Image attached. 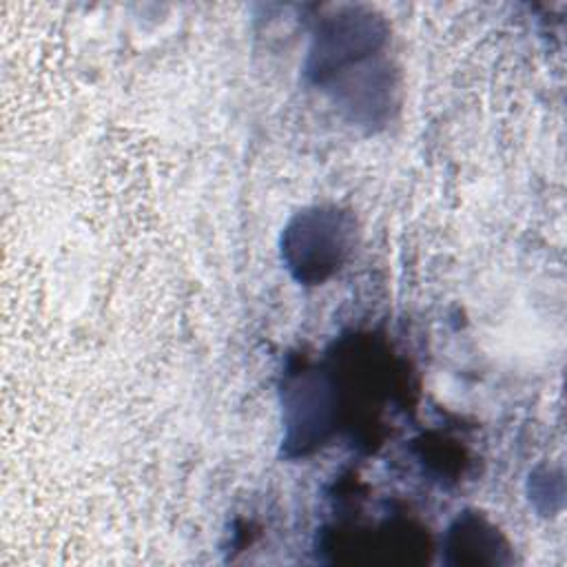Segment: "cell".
<instances>
[{"label": "cell", "instance_id": "6da1fadb", "mask_svg": "<svg viewBox=\"0 0 567 567\" xmlns=\"http://www.w3.org/2000/svg\"><path fill=\"white\" fill-rule=\"evenodd\" d=\"M390 29L370 7H332L317 18L306 78L354 122L385 124L396 106V82L385 60Z\"/></svg>", "mask_w": 567, "mask_h": 567}, {"label": "cell", "instance_id": "7a4b0ae2", "mask_svg": "<svg viewBox=\"0 0 567 567\" xmlns=\"http://www.w3.org/2000/svg\"><path fill=\"white\" fill-rule=\"evenodd\" d=\"M354 219L337 206H310L290 217L281 233V259L303 286L330 279L350 257Z\"/></svg>", "mask_w": 567, "mask_h": 567}, {"label": "cell", "instance_id": "3957f363", "mask_svg": "<svg viewBox=\"0 0 567 567\" xmlns=\"http://www.w3.org/2000/svg\"><path fill=\"white\" fill-rule=\"evenodd\" d=\"M341 423V403L330 368L301 365L284 381V452L306 456L321 447Z\"/></svg>", "mask_w": 567, "mask_h": 567}, {"label": "cell", "instance_id": "277c9868", "mask_svg": "<svg viewBox=\"0 0 567 567\" xmlns=\"http://www.w3.org/2000/svg\"><path fill=\"white\" fill-rule=\"evenodd\" d=\"M447 565H509L512 545L481 512H461L443 538Z\"/></svg>", "mask_w": 567, "mask_h": 567}]
</instances>
